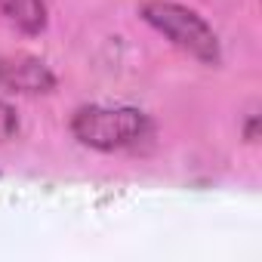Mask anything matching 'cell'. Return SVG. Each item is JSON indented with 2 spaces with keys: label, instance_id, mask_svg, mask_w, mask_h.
<instances>
[{
  "label": "cell",
  "instance_id": "obj_4",
  "mask_svg": "<svg viewBox=\"0 0 262 262\" xmlns=\"http://www.w3.org/2000/svg\"><path fill=\"white\" fill-rule=\"evenodd\" d=\"M0 19L25 37H40L50 25L47 0H0Z\"/></svg>",
  "mask_w": 262,
  "mask_h": 262
},
{
  "label": "cell",
  "instance_id": "obj_5",
  "mask_svg": "<svg viewBox=\"0 0 262 262\" xmlns=\"http://www.w3.org/2000/svg\"><path fill=\"white\" fill-rule=\"evenodd\" d=\"M16 136H19V111L13 102L0 99V145H7Z\"/></svg>",
  "mask_w": 262,
  "mask_h": 262
},
{
  "label": "cell",
  "instance_id": "obj_3",
  "mask_svg": "<svg viewBox=\"0 0 262 262\" xmlns=\"http://www.w3.org/2000/svg\"><path fill=\"white\" fill-rule=\"evenodd\" d=\"M56 71L31 53H0V90L13 96H50L56 93Z\"/></svg>",
  "mask_w": 262,
  "mask_h": 262
},
{
  "label": "cell",
  "instance_id": "obj_6",
  "mask_svg": "<svg viewBox=\"0 0 262 262\" xmlns=\"http://www.w3.org/2000/svg\"><path fill=\"white\" fill-rule=\"evenodd\" d=\"M259 126H262V117H259L256 111H250V114L244 117V123H241V136H244L247 145H256V142H259Z\"/></svg>",
  "mask_w": 262,
  "mask_h": 262
},
{
  "label": "cell",
  "instance_id": "obj_1",
  "mask_svg": "<svg viewBox=\"0 0 262 262\" xmlns=\"http://www.w3.org/2000/svg\"><path fill=\"white\" fill-rule=\"evenodd\" d=\"M68 129L77 145L99 155L136 151L155 139V120L145 108L123 102H83L71 111Z\"/></svg>",
  "mask_w": 262,
  "mask_h": 262
},
{
  "label": "cell",
  "instance_id": "obj_2",
  "mask_svg": "<svg viewBox=\"0 0 262 262\" xmlns=\"http://www.w3.org/2000/svg\"><path fill=\"white\" fill-rule=\"evenodd\" d=\"M136 16L155 34H161L170 47H176L179 53H185L198 65H204V68L222 65L225 53H222L219 31L194 7L179 4V0H139Z\"/></svg>",
  "mask_w": 262,
  "mask_h": 262
}]
</instances>
